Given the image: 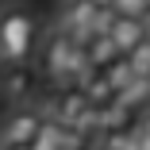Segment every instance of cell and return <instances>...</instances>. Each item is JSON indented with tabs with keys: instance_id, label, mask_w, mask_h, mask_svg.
I'll return each mask as SVG.
<instances>
[{
	"instance_id": "cell-1",
	"label": "cell",
	"mask_w": 150,
	"mask_h": 150,
	"mask_svg": "<svg viewBox=\"0 0 150 150\" xmlns=\"http://www.w3.org/2000/svg\"><path fill=\"white\" fill-rule=\"evenodd\" d=\"M35 42H39L35 16L19 4H8L0 12V62L4 66H27V58L35 54Z\"/></svg>"
},
{
	"instance_id": "cell-2",
	"label": "cell",
	"mask_w": 150,
	"mask_h": 150,
	"mask_svg": "<svg viewBox=\"0 0 150 150\" xmlns=\"http://www.w3.org/2000/svg\"><path fill=\"white\" fill-rule=\"evenodd\" d=\"M93 108V100H88V93L81 85H66V88H58V93L46 100L42 115L46 119H58V123H66V127H77V119Z\"/></svg>"
},
{
	"instance_id": "cell-3",
	"label": "cell",
	"mask_w": 150,
	"mask_h": 150,
	"mask_svg": "<svg viewBox=\"0 0 150 150\" xmlns=\"http://www.w3.org/2000/svg\"><path fill=\"white\" fill-rule=\"evenodd\" d=\"M96 12H100V0H66V8H62V31L85 46L88 39H93V23H96Z\"/></svg>"
},
{
	"instance_id": "cell-4",
	"label": "cell",
	"mask_w": 150,
	"mask_h": 150,
	"mask_svg": "<svg viewBox=\"0 0 150 150\" xmlns=\"http://www.w3.org/2000/svg\"><path fill=\"white\" fill-rule=\"evenodd\" d=\"M42 123H46V115L35 112V108L12 112L8 123H4V131H0V146H8V142H35V135L42 131Z\"/></svg>"
},
{
	"instance_id": "cell-5",
	"label": "cell",
	"mask_w": 150,
	"mask_h": 150,
	"mask_svg": "<svg viewBox=\"0 0 150 150\" xmlns=\"http://www.w3.org/2000/svg\"><path fill=\"white\" fill-rule=\"evenodd\" d=\"M108 35H112V42L119 46V54H131V50H135V46L150 35V31H146V23H142V19L115 16V23H112V31H108Z\"/></svg>"
},
{
	"instance_id": "cell-6",
	"label": "cell",
	"mask_w": 150,
	"mask_h": 150,
	"mask_svg": "<svg viewBox=\"0 0 150 150\" xmlns=\"http://www.w3.org/2000/svg\"><path fill=\"white\" fill-rule=\"evenodd\" d=\"M31 93H35V73L27 66H8V73H4V96L12 104H27Z\"/></svg>"
},
{
	"instance_id": "cell-7",
	"label": "cell",
	"mask_w": 150,
	"mask_h": 150,
	"mask_svg": "<svg viewBox=\"0 0 150 150\" xmlns=\"http://www.w3.org/2000/svg\"><path fill=\"white\" fill-rule=\"evenodd\" d=\"M85 50H88V62H93L96 69H108L115 58H119V46L112 42V35H93L85 42Z\"/></svg>"
},
{
	"instance_id": "cell-8",
	"label": "cell",
	"mask_w": 150,
	"mask_h": 150,
	"mask_svg": "<svg viewBox=\"0 0 150 150\" xmlns=\"http://www.w3.org/2000/svg\"><path fill=\"white\" fill-rule=\"evenodd\" d=\"M85 93H88V100H93V108H108V104H115V100H119L115 85H112L104 73H96L93 81H88V85H85Z\"/></svg>"
},
{
	"instance_id": "cell-9",
	"label": "cell",
	"mask_w": 150,
	"mask_h": 150,
	"mask_svg": "<svg viewBox=\"0 0 150 150\" xmlns=\"http://www.w3.org/2000/svg\"><path fill=\"white\" fill-rule=\"evenodd\" d=\"M100 73H104V77H108V81L115 85V93H123V88H127V85L135 81V69H131V62H127V54H119L115 62H112L108 69H100Z\"/></svg>"
},
{
	"instance_id": "cell-10",
	"label": "cell",
	"mask_w": 150,
	"mask_h": 150,
	"mask_svg": "<svg viewBox=\"0 0 150 150\" xmlns=\"http://www.w3.org/2000/svg\"><path fill=\"white\" fill-rule=\"evenodd\" d=\"M127 62H131V69H135V77H150V35L127 54Z\"/></svg>"
},
{
	"instance_id": "cell-11",
	"label": "cell",
	"mask_w": 150,
	"mask_h": 150,
	"mask_svg": "<svg viewBox=\"0 0 150 150\" xmlns=\"http://www.w3.org/2000/svg\"><path fill=\"white\" fill-rule=\"evenodd\" d=\"M112 8L119 16H131V19H142L150 12V0H112Z\"/></svg>"
},
{
	"instance_id": "cell-12",
	"label": "cell",
	"mask_w": 150,
	"mask_h": 150,
	"mask_svg": "<svg viewBox=\"0 0 150 150\" xmlns=\"http://www.w3.org/2000/svg\"><path fill=\"white\" fill-rule=\"evenodd\" d=\"M139 131H142V135H150V108H146V112H142V119H139Z\"/></svg>"
},
{
	"instance_id": "cell-13",
	"label": "cell",
	"mask_w": 150,
	"mask_h": 150,
	"mask_svg": "<svg viewBox=\"0 0 150 150\" xmlns=\"http://www.w3.org/2000/svg\"><path fill=\"white\" fill-rule=\"evenodd\" d=\"M0 150H35L31 142H8V146H0Z\"/></svg>"
},
{
	"instance_id": "cell-14",
	"label": "cell",
	"mask_w": 150,
	"mask_h": 150,
	"mask_svg": "<svg viewBox=\"0 0 150 150\" xmlns=\"http://www.w3.org/2000/svg\"><path fill=\"white\" fill-rule=\"evenodd\" d=\"M135 131H139V127H135ZM139 150H150V135H142V131H139Z\"/></svg>"
},
{
	"instance_id": "cell-15",
	"label": "cell",
	"mask_w": 150,
	"mask_h": 150,
	"mask_svg": "<svg viewBox=\"0 0 150 150\" xmlns=\"http://www.w3.org/2000/svg\"><path fill=\"white\" fill-rule=\"evenodd\" d=\"M142 23H146V31H150V12H146V16H142Z\"/></svg>"
},
{
	"instance_id": "cell-16",
	"label": "cell",
	"mask_w": 150,
	"mask_h": 150,
	"mask_svg": "<svg viewBox=\"0 0 150 150\" xmlns=\"http://www.w3.org/2000/svg\"><path fill=\"white\" fill-rule=\"evenodd\" d=\"M66 150H85V146H81V142H73V146H66Z\"/></svg>"
}]
</instances>
